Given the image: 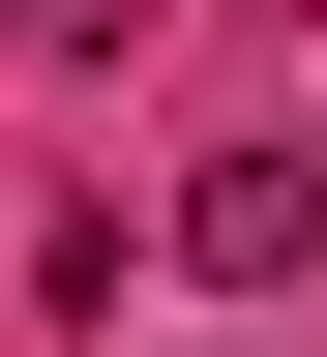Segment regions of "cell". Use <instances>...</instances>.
<instances>
[{
    "mask_svg": "<svg viewBox=\"0 0 327 357\" xmlns=\"http://www.w3.org/2000/svg\"><path fill=\"white\" fill-rule=\"evenodd\" d=\"M178 268H208V298H298L327 268V149H208L178 178Z\"/></svg>",
    "mask_w": 327,
    "mask_h": 357,
    "instance_id": "1",
    "label": "cell"
},
{
    "mask_svg": "<svg viewBox=\"0 0 327 357\" xmlns=\"http://www.w3.org/2000/svg\"><path fill=\"white\" fill-rule=\"evenodd\" d=\"M0 30H149V0H0Z\"/></svg>",
    "mask_w": 327,
    "mask_h": 357,
    "instance_id": "2",
    "label": "cell"
}]
</instances>
